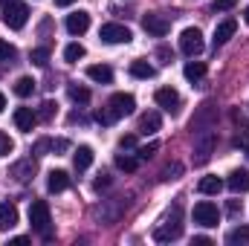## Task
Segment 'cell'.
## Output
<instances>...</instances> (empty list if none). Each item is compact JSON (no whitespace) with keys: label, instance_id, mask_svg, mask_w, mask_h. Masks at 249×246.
I'll use <instances>...</instances> for the list:
<instances>
[{"label":"cell","instance_id":"6da1fadb","mask_svg":"<svg viewBox=\"0 0 249 246\" xmlns=\"http://www.w3.org/2000/svg\"><path fill=\"white\" fill-rule=\"evenodd\" d=\"M29 223H32V229L38 232V235H44V241H50L53 238V229H50V206H47V200H32V206H29Z\"/></svg>","mask_w":249,"mask_h":246},{"label":"cell","instance_id":"7a4b0ae2","mask_svg":"<svg viewBox=\"0 0 249 246\" xmlns=\"http://www.w3.org/2000/svg\"><path fill=\"white\" fill-rule=\"evenodd\" d=\"M203 32L197 29V26H188V29H183V35H180V50L186 53L188 58H197L200 53H203Z\"/></svg>","mask_w":249,"mask_h":246},{"label":"cell","instance_id":"3957f363","mask_svg":"<svg viewBox=\"0 0 249 246\" xmlns=\"http://www.w3.org/2000/svg\"><path fill=\"white\" fill-rule=\"evenodd\" d=\"M26 20H29V6L12 0V3L6 6V12H3V23H6L9 29H23Z\"/></svg>","mask_w":249,"mask_h":246},{"label":"cell","instance_id":"277c9868","mask_svg":"<svg viewBox=\"0 0 249 246\" xmlns=\"http://www.w3.org/2000/svg\"><path fill=\"white\" fill-rule=\"evenodd\" d=\"M212 151H214V133L212 130H197V136H194V162L197 165H206L209 162V157H212Z\"/></svg>","mask_w":249,"mask_h":246},{"label":"cell","instance_id":"5b68a950","mask_svg":"<svg viewBox=\"0 0 249 246\" xmlns=\"http://www.w3.org/2000/svg\"><path fill=\"white\" fill-rule=\"evenodd\" d=\"M217 220H220V211H217V206H214L212 200H200V203L194 206V223H200L203 229L217 226Z\"/></svg>","mask_w":249,"mask_h":246},{"label":"cell","instance_id":"8992f818","mask_svg":"<svg viewBox=\"0 0 249 246\" xmlns=\"http://www.w3.org/2000/svg\"><path fill=\"white\" fill-rule=\"evenodd\" d=\"M183 235V223H180V211H174L171 217H165L160 226H157V232H154V238L160 241V244H165V241H177Z\"/></svg>","mask_w":249,"mask_h":246},{"label":"cell","instance_id":"52a82bcc","mask_svg":"<svg viewBox=\"0 0 249 246\" xmlns=\"http://www.w3.org/2000/svg\"><path fill=\"white\" fill-rule=\"evenodd\" d=\"M142 29H145L148 35H154V38H165V35L171 32V20H168L165 15H160V12H151V15L142 18Z\"/></svg>","mask_w":249,"mask_h":246},{"label":"cell","instance_id":"ba28073f","mask_svg":"<svg viewBox=\"0 0 249 246\" xmlns=\"http://www.w3.org/2000/svg\"><path fill=\"white\" fill-rule=\"evenodd\" d=\"M107 107H110V113H113L116 119H122V116H130V113L136 110V99H133L130 93H113L110 102H107Z\"/></svg>","mask_w":249,"mask_h":246},{"label":"cell","instance_id":"9c48e42d","mask_svg":"<svg viewBox=\"0 0 249 246\" xmlns=\"http://www.w3.org/2000/svg\"><path fill=\"white\" fill-rule=\"evenodd\" d=\"M99 38H102L105 44H127L133 35H130V29L122 26V23H105V26L99 29Z\"/></svg>","mask_w":249,"mask_h":246},{"label":"cell","instance_id":"30bf717a","mask_svg":"<svg viewBox=\"0 0 249 246\" xmlns=\"http://www.w3.org/2000/svg\"><path fill=\"white\" fill-rule=\"evenodd\" d=\"M154 102H157L162 110H168V113H177V110H180V93L171 90V87H160V90L154 93Z\"/></svg>","mask_w":249,"mask_h":246},{"label":"cell","instance_id":"8fae6325","mask_svg":"<svg viewBox=\"0 0 249 246\" xmlns=\"http://www.w3.org/2000/svg\"><path fill=\"white\" fill-rule=\"evenodd\" d=\"M90 29V12H72V15H67V32L70 35H84Z\"/></svg>","mask_w":249,"mask_h":246},{"label":"cell","instance_id":"7c38bea8","mask_svg":"<svg viewBox=\"0 0 249 246\" xmlns=\"http://www.w3.org/2000/svg\"><path fill=\"white\" fill-rule=\"evenodd\" d=\"M238 32V20H232V18H226V20H220L217 23V29H214V38H212V44L214 47H223L232 35Z\"/></svg>","mask_w":249,"mask_h":246},{"label":"cell","instance_id":"4fadbf2b","mask_svg":"<svg viewBox=\"0 0 249 246\" xmlns=\"http://www.w3.org/2000/svg\"><path fill=\"white\" fill-rule=\"evenodd\" d=\"M15 124H18V130L32 133V127L38 124V113H35L32 107H18V110H15Z\"/></svg>","mask_w":249,"mask_h":246},{"label":"cell","instance_id":"5bb4252c","mask_svg":"<svg viewBox=\"0 0 249 246\" xmlns=\"http://www.w3.org/2000/svg\"><path fill=\"white\" fill-rule=\"evenodd\" d=\"M72 165H75V171H87L93 165V148L90 145H78L72 151Z\"/></svg>","mask_w":249,"mask_h":246},{"label":"cell","instance_id":"9a60e30c","mask_svg":"<svg viewBox=\"0 0 249 246\" xmlns=\"http://www.w3.org/2000/svg\"><path fill=\"white\" fill-rule=\"evenodd\" d=\"M18 226V209L15 203H0V232H9Z\"/></svg>","mask_w":249,"mask_h":246},{"label":"cell","instance_id":"2e32d148","mask_svg":"<svg viewBox=\"0 0 249 246\" xmlns=\"http://www.w3.org/2000/svg\"><path fill=\"white\" fill-rule=\"evenodd\" d=\"M47 188H50L53 194L67 191V188H70V174L61 171V168H58V171H50V174H47Z\"/></svg>","mask_w":249,"mask_h":246},{"label":"cell","instance_id":"e0dca14e","mask_svg":"<svg viewBox=\"0 0 249 246\" xmlns=\"http://www.w3.org/2000/svg\"><path fill=\"white\" fill-rule=\"evenodd\" d=\"M87 78H93L96 84H110L113 81V70L107 64H93V67H87Z\"/></svg>","mask_w":249,"mask_h":246},{"label":"cell","instance_id":"ac0fdd59","mask_svg":"<svg viewBox=\"0 0 249 246\" xmlns=\"http://www.w3.org/2000/svg\"><path fill=\"white\" fill-rule=\"evenodd\" d=\"M160 127H162V119H160V113H157V110H151V113H142V116H139V133H145V136H148V133H157Z\"/></svg>","mask_w":249,"mask_h":246},{"label":"cell","instance_id":"d6986e66","mask_svg":"<svg viewBox=\"0 0 249 246\" xmlns=\"http://www.w3.org/2000/svg\"><path fill=\"white\" fill-rule=\"evenodd\" d=\"M226 185H229L235 194L249 191V171H247V168H238V171H232V174H229V180H226Z\"/></svg>","mask_w":249,"mask_h":246},{"label":"cell","instance_id":"ffe728a7","mask_svg":"<svg viewBox=\"0 0 249 246\" xmlns=\"http://www.w3.org/2000/svg\"><path fill=\"white\" fill-rule=\"evenodd\" d=\"M220 188H223V180L220 177H203L197 183V191L200 194H220Z\"/></svg>","mask_w":249,"mask_h":246},{"label":"cell","instance_id":"44dd1931","mask_svg":"<svg viewBox=\"0 0 249 246\" xmlns=\"http://www.w3.org/2000/svg\"><path fill=\"white\" fill-rule=\"evenodd\" d=\"M130 75L133 78H154L157 70H154V64H148V61H133L130 64Z\"/></svg>","mask_w":249,"mask_h":246},{"label":"cell","instance_id":"7402d4cb","mask_svg":"<svg viewBox=\"0 0 249 246\" xmlns=\"http://www.w3.org/2000/svg\"><path fill=\"white\" fill-rule=\"evenodd\" d=\"M32 93H35V81H32L29 75H20V78L15 81V96L26 99V96H32Z\"/></svg>","mask_w":249,"mask_h":246},{"label":"cell","instance_id":"603a6c76","mask_svg":"<svg viewBox=\"0 0 249 246\" xmlns=\"http://www.w3.org/2000/svg\"><path fill=\"white\" fill-rule=\"evenodd\" d=\"M20 183H26V180H32V174H35V162L32 159H23V162H18L15 165V171H12Z\"/></svg>","mask_w":249,"mask_h":246},{"label":"cell","instance_id":"cb8c5ba5","mask_svg":"<svg viewBox=\"0 0 249 246\" xmlns=\"http://www.w3.org/2000/svg\"><path fill=\"white\" fill-rule=\"evenodd\" d=\"M183 72H186L188 81H200V78L206 75V64L203 61H188L186 67H183Z\"/></svg>","mask_w":249,"mask_h":246},{"label":"cell","instance_id":"d4e9b609","mask_svg":"<svg viewBox=\"0 0 249 246\" xmlns=\"http://www.w3.org/2000/svg\"><path fill=\"white\" fill-rule=\"evenodd\" d=\"M67 93H70V99H72L75 105H87V102H90V90L81 87V84H70Z\"/></svg>","mask_w":249,"mask_h":246},{"label":"cell","instance_id":"484cf974","mask_svg":"<svg viewBox=\"0 0 249 246\" xmlns=\"http://www.w3.org/2000/svg\"><path fill=\"white\" fill-rule=\"evenodd\" d=\"M116 168H122V171H136L139 168V157H130V154H116Z\"/></svg>","mask_w":249,"mask_h":246},{"label":"cell","instance_id":"4316f807","mask_svg":"<svg viewBox=\"0 0 249 246\" xmlns=\"http://www.w3.org/2000/svg\"><path fill=\"white\" fill-rule=\"evenodd\" d=\"M84 58V47L81 44H67V50H64V61L67 64H78Z\"/></svg>","mask_w":249,"mask_h":246},{"label":"cell","instance_id":"83f0119b","mask_svg":"<svg viewBox=\"0 0 249 246\" xmlns=\"http://www.w3.org/2000/svg\"><path fill=\"white\" fill-rule=\"evenodd\" d=\"M249 241V226H238L226 235V244H247Z\"/></svg>","mask_w":249,"mask_h":246},{"label":"cell","instance_id":"f1b7e54d","mask_svg":"<svg viewBox=\"0 0 249 246\" xmlns=\"http://www.w3.org/2000/svg\"><path fill=\"white\" fill-rule=\"evenodd\" d=\"M29 61L35 64V67H47V64H50V50H47V47L32 50V53H29Z\"/></svg>","mask_w":249,"mask_h":246},{"label":"cell","instance_id":"f546056e","mask_svg":"<svg viewBox=\"0 0 249 246\" xmlns=\"http://www.w3.org/2000/svg\"><path fill=\"white\" fill-rule=\"evenodd\" d=\"M157 148H160V142H148V145H139V148H136V157H139V162H142V159H151V157L157 154Z\"/></svg>","mask_w":249,"mask_h":246},{"label":"cell","instance_id":"4dcf8cb0","mask_svg":"<svg viewBox=\"0 0 249 246\" xmlns=\"http://www.w3.org/2000/svg\"><path fill=\"white\" fill-rule=\"evenodd\" d=\"M12 58H15V47H12L9 41H3V38H0V64L12 61Z\"/></svg>","mask_w":249,"mask_h":246},{"label":"cell","instance_id":"1f68e13d","mask_svg":"<svg viewBox=\"0 0 249 246\" xmlns=\"http://www.w3.org/2000/svg\"><path fill=\"white\" fill-rule=\"evenodd\" d=\"M180 174H183V165H180V162H174V165L162 168V180H165V183H168V180H177Z\"/></svg>","mask_w":249,"mask_h":246},{"label":"cell","instance_id":"d6a6232c","mask_svg":"<svg viewBox=\"0 0 249 246\" xmlns=\"http://www.w3.org/2000/svg\"><path fill=\"white\" fill-rule=\"evenodd\" d=\"M12 151H15V142H12V139L0 130V157H9Z\"/></svg>","mask_w":249,"mask_h":246},{"label":"cell","instance_id":"836d02e7","mask_svg":"<svg viewBox=\"0 0 249 246\" xmlns=\"http://www.w3.org/2000/svg\"><path fill=\"white\" fill-rule=\"evenodd\" d=\"M96 122H99V124H113V122H116V116L110 113V107H102V110L96 113Z\"/></svg>","mask_w":249,"mask_h":246},{"label":"cell","instance_id":"e575fe53","mask_svg":"<svg viewBox=\"0 0 249 246\" xmlns=\"http://www.w3.org/2000/svg\"><path fill=\"white\" fill-rule=\"evenodd\" d=\"M119 148H122V151H136V148H139V145H136V133L122 136V139H119Z\"/></svg>","mask_w":249,"mask_h":246},{"label":"cell","instance_id":"d590c367","mask_svg":"<svg viewBox=\"0 0 249 246\" xmlns=\"http://www.w3.org/2000/svg\"><path fill=\"white\" fill-rule=\"evenodd\" d=\"M53 113H55V105H53V102H44V105H41L38 119H53Z\"/></svg>","mask_w":249,"mask_h":246},{"label":"cell","instance_id":"8d00e7d4","mask_svg":"<svg viewBox=\"0 0 249 246\" xmlns=\"http://www.w3.org/2000/svg\"><path fill=\"white\" fill-rule=\"evenodd\" d=\"M238 6V0H214V9L217 12H229V9H235Z\"/></svg>","mask_w":249,"mask_h":246},{"label":"cell","instance_id":"74e56055","mask_svg":"<svg viewBox=\"0 0 249 246\" xmlns=\"http://www.w3.org/2000/svg\"><path fill=\"white\" fill-rule=\"evenodd\" d=\"M107 185H110V177H107V174H99V180L93 183V188H96V191H102V188H107Z\"/></svg>","mask_w":249,"mask_h":246},{"label":"cell","instance_id":"f35d334b","mask_svg":"<svg viewBox=\"0 0 249 246\" xmlns=\"http://www.w3.org/2000/svg\"><path fill=\"white\" fill-rule=\"evenodd\" d=\"M157 55L162 58V64H171V50H168V47H160V50H157Z\"/></svg>","mask_w":249,"mask_h":246},{"label":"cell","instance_id":"ab89813d","mask_svg":"<svg viewBox=\"0 0 249 246\" xmlns=\"http://www.w3.org/2000/svg\"><path fill=\"white\" fill-rule=\"evenodd\" d=\"M67 148H70L67 139H55V142H53V151H67Z\"/></svg>","mask_w":249,"mask_h":246},{"label":"cell","instance_id":"60d3db41","mask_svg":"<svg viewBox=\"0 0 249 246\" xmlns=\"http://www.w3.org/2000/svg\"><path fill=\"white\" fill-rule=\"evenodd\" d=\"M29 244V238H23V235H20V238H12V241H9V246H26Z\"/></svg>","mask_w":249,"mask_h":246},{"label":"cell","instance_id":"b9f144b4","mask_svg":"<svg viewBox=\"0 0 249 246\" xmlns=\"http://www.w3.org/2000/svg\"><path fill=\"white\" fill-rule=\"evenodd\" d=\"M238 211H241V203H238V200H232V203H229V214H238Z\"/></svg>","mask_w":249,"mask_h":246},{"label":"cell","instance_id":"7bdbcfd3","mask_svg":"<svg viewBox=\"0 0 249 246\" xmlns=\"http://www.w3.org/2000/svg\"><path fill=\"white\" fill-rule=\"evenodd\" d=\"M194 244H197V246H209V244H212V241H209V238H203V235H200V238H194Z\"/></svg>","mask_w":249,"mask_h":246},{"label":"cell","instance_id":"ee69618b","mask_svg":"<svg viewBox=\"0 0 249 246\" xmlns=\"http://www.w3.org/2000/svg\"><path fill=\"white\" fill-rule=\"evenodd\" d=\"M70 3H75V0H55V6H70Z\"/></svg>","mask_w":249,"mask_h":246},{"label":"cell","instance_id":"f6af8a7d","mask_svg":"<svg viewBox=\"0 0 249 246\" xmlns=\"http://www.w3.org/2000/svg\"><path fill=\"white\" fill-rule=\"evenodd\" d=\"M3 107H6V96L0 93V110H3Z\"/></svg>","mask_w":249,"mask_h":246},{"label":"cell","instance_id":"bcb514c9","mask_svg":"<svg viewBox=\"0 0 249 246\" xmlns=\"http://www.w3.org/2000/svg\"><path fill=\"white\" fill-rule=\"evenodd\" d=\"M244 20H247V23H249V6H247V12H244Z\"/></svg>","mask_w":249,"mask_h":246},{"label":"cell","instance_id":"7dc6e473","mask_svg":"<svg viewBox=\"0 0 249 246\" xmlns=\"http://www.w3.org/2000/svg\"><path fill=\"white\" fill-rule=\"evenodd\" d=\"M0 3H3V6H9V3H12V0H0Z\"/></svg>","mask_w":249,"mask_h":246},{"label":"cell","instance_id":"c3c4849f","mask_svg":"<svg viewBox=\"0 0 249 246\" xmlns=\"http://www.w3.org/2000/svg\"><path fill=\"white\" fill-rule=\"evenodd\" d=\"M247 157H249V145H247Z\"/></svg>","mask_w":249,"mask_h":246}]
</instances>
